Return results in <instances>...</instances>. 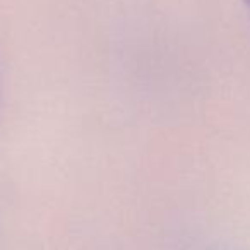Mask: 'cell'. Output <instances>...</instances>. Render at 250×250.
<instances>
[{"label":"cell","mask_w":250,"mask_h":250,"mask_svg":"<svg viewBox=\"0 0 250 250\" xmlns=\"http://www.w3.org/2000/svg\"><path fill=\"white\" fill-rule=\"evenodd\" d=\"M242 4H243V7H245L247 14H249V19H250V0H242Z\"/></svg>","instance_id":"cell-1"},{"label":"cell","mask_w":250,"mask_h":250,"mask_svg":"<svg viewBox=\"0 0 250 250\" xmlns=\"http://www.w3.org/2000/svg\"><path fill=\"white\" fill-rule=\"evenodd\" d=\"M0 111H2V87H0Z\"/></svg>","instance_id":"cell-2"}]
</instances>
